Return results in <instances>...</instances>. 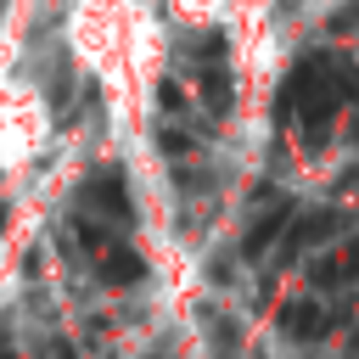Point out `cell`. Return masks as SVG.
<instances>
[{
	"label": "cell",
	"instance_id": "obj_7",
	"mask_svg": "<svg viewBox=\"0 0 359 359\" xmlns=\"http://www.w3.org/2000/svg\"><path fill=\"white\" fill-rule=\"evenodd\" d=\"M280 230H286V208H275V213H264V219H258V224L247 230V241H241V247H247V258H258V252H264V247H269V241H275Z\"/></svg>",
	"mask_w": 359,
	"mask_h": 359
},
{
	"label": "cell",
	"instance_id": "obj_3",
	"mask_svg": "<svg viewBox=\"0 0 359 359\" xmlns=\"http://www.w3.org/2000/svg\"><path fill=\"white\" fill-rule=\"evenodd\" d=\"M325 309L320 303H309V297H297V303H286L280 309V331L286 337H297V342H314V337H325Z\"/></svg>",
	"mask_w": 359,
	"mask_h": 359
},
{
	"label": "cell",
	"instance_id": "obj_5",
	"mask_svg": "<svg viewBox=\"0 0 359 359\" xmlns=\"http://www.w3.org/2000/svg\"><path fill=\"white\" fill-rule=\"evenodd\" d=\"M337 213H309V219H297V224H286V258L292 252H303V247H314V241H325V236H337Z\"/></svg>",
	"mask_w": 359,
	"mask_h": 359
},
{
	"label": "cell",
	"instance_id": "obj_2",
	"mask_svg": "<svg viewBox=\"0 0 359 359\" xmlns=\"http://www.w3.org/2000/svg\"><path fill=\"white\" fill-rule=\"evenodd\" d=\"M84 241H90L95 269H101L107 286H135V280L146 275V258H140L135 247H123V241H112V236H101V230H90V224H84Z\"/></svg>",
	"mask_w": 359,
	"mask_h": 359
},
{
	"label": "cell",
	"instance_id": "obj_1",
	"mask_svg": "<svg viewBox=\"0 0 359 359\" xmlns=\"http://www.w3.org/2000/svg\"><path fill=\"white\" fill-rule=\"evenodd\" d=\"M353 67L342 62V56H303L292 73H286V84H280V112H297V123L309 129V146H320L325 140V129H331V118H337V107L353 95Z\"/></svg>",
	"mask_w": 359,
	"mask_h": 359
},
{
	"label": "cell",
	"instance_id": "obj_8",
	"mask_svg": "<svg viewBox=\"0 0 359 359\" xmlns=\"http://www.w3.org/2000/svg\"><path fill=\"white\" fill-rule=\"evenodd\" d=\"M39 359H73V348H67V342H45V353H39Z\"/></svg>",
	"mask_w": 359,
	"mask_h": 359
},
{
	"label": "cell",
	"instance_id": "obj_9",
	"mask_svg": "<svg viewBox=\"0 0 359 359\" xmlns=\"http://www.w3.org/2000/svg\"><path fill=\"white\" fill-rule=\"evenodd\" d=\"M348 348H353V353H359V331H353V342H348Z\"/></svg>",
	"mask_w": 359,
	"mask_h": 359
},
{
	"label": "cell",
	"instance_id": "obj_6",
	"mask_svg": "<svg viewBox=\"0 0 359 359\" xmlns=\"http://www.w3.org/2000/svg\"><path fill=\"white\" fill-rule=\"evenodd\" d=\"M314 280H320V286H342V280H359V241H348L337 258H320V264H314Z\"/></svg>",
	"mask_w": 359,
	"mask_h": 359
},
{
	"label": "cell",
	"instance_id": "obj_4",
	"mask_svg": "<svg viewBox=\"0 0 359 359\" xmlns=\"http://www.w3.org/2000/svg\"><path fill=\"white\" fill-rule=\"evenodd\" d=\"M84 202H90V208H101V213L129 219V191H123V174H95V180L84 185Z\"/></svg>",
	"mask_w": 359,
	"mask_h": 359
}]
</instances>
